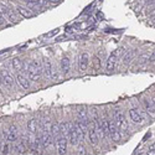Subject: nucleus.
<instances>
[{
  "label": "nucleus",
  "mask_w": 155,
  "mask_h": 155,
  "mask_svg": "<svg viewBox=\"0 0 155 155\" xmlns=\"http://www.w3.org/2000/svg\"><path fill=\"white\" fill-rule=\"evenodd\" d=\"M26 69H27V77H29L30 81H35V82H36V81L40 80L42 67H41L39 61L34 60V61L29 62L26 65Z\"/></svg>",
  "instance_id": "f257e3e1"
},
{
  "label": "nucleus",
  "mask_w": 155,
  "mask_h": 155,
  "mask_svg": "<svg viewBox=\"0 0 155 155\" xmlns=\"http://www.w3.org/2000/svg\"><path fill=\"white\" fill-rule=\"evenodd\" d=\"M0 15H1L5 20H9L12 24H15L19 21L18 14L14 10H11L9 6H6L5 4H1V3H0Z\"/></svg>",
  "instance_id": "f03ea898"
},
{
  "label": "nucleus",
  "mask_w": 155,
  "mask_h": 155,
  "mask_svg": "<svg viewBox=\"0 0 155 155\" xmlns=\"http://www.w3.org/2000/svg\"><path fill=\"white\" fill-rule=\"evenodd\" d=\"M3 137L6 142H16L19 140V130L16 125H11L8 129H4Z\"/></svg>",
  "instance_id": "7ed1b4c3"
},
{
  "label": "nucleus",
  "mask_w": 155,
  "mask_h": 155,
  "mask_svg": "<svg viewBox=\"0 0 155 155\" xmlns=\"http://www.w3.org/2000/svg\"><path fill=\"white\" fill-rule=\"evenodd\" d=\"M44 72H45V76L47 78H50V80L57 78V72H56V69L53 68L51 61L47 58H45V61H44Z\"/></svg>",
  "instance_id": "20e7f679"
},
{
  "label": "nucleus",
  "mask_w": 155,
  "mask_h": 155,
  "mask_svg": "<svg viewBox=\"0 0 155 155\" xmlns=\"http://www.w3.org/2000/svg\"><path fill=\"white\" fill-rule=\"evenodd\" d=\"M67 144H68V138L61 135L57 142H56V150H57L58 155H66L67 153Z\"/></svg>",
  "instance_id": "39448f33"
},
{
  "label": "nucleus",
  "mask_w": 155,
  "mask_h": 155,
  "mask_svg": "<svg viewBox=\"0 0 155 155\" xmlns=\"http://www.w3.org/2000/svg\"><path fill=\"white\" fill-rule=\"evenodd\" d=\"M114 122L118 126V129H122V130H126L128 129V123L125 122V117L122 113L121 110H117L116 112V116H114Z\"/></svg>",
  "instance_id": "423d86ee"
},
{
  "label": "nucleus",
  "mask_w": 155,
  "mask_h": 155,
  "mask_svg": "<svg viewBox=\"0 0 155 155\" xmlns=\"http://www.w3.org/2000/svg\"><path fill=\"white\" fill-rule=\"evenodd\" d=\"M68 142L72 145H77L81 140L78 137V133L76 130V125L75 123H69V133H68Z\"/></svg>",
  "instance_id": "0eeeda50"
},
{
  "label": "nucleus",
  "mask_w": 155,
  "mask_h": 155,
  "mask_svg": "<svg viewBox=\"0 0 155 155\" xmlns=\"http://www.w3.org/2000/svg\"><path fill=\"white\" fill-rule=\"evenodd\" d=\"M0 76H1V78H3V81H4L6 87H9V88L14 87V82H15V80L12 78V76L10 75V72L8 71V69L1 68V71H0Z\"/></svg>",
  "instance_id": "6e6552de"
},
{
  "label": "nucleus",
  "mask_w": 155,
  "mask_h": 155,
  "mask_svg": "<svg viewBox=\"0 0 155 155\" xmlns=\"http://www.w3.org/2000/svg\"><path fill=\"white\" fill-rule=\"evenodd\" d=\"M16 83L19 84V87L20 88H23V89H29L30 87V80H29V77H26L25 75L23 73H18L16 75Z\"/></svg>",
  "instance_id": "1a4fd4ad"
},
{
  "label": "nucleus",
  "mask_w": 155,
  "mask_h": 155,
  "mask_svg": "<svg viewBox=\"0 0 155 155\" xmlns=\"http://www.w3.org/2000/svg\"><path fill=\"white\" fill-rule=\"evenodd\" d=\"M18 12H19L23 18H25V19H30V18H34L35 15H36L35 10L30 9L27 5H26V6H18Z\"/></svg>",
  "instance_id": "9d476101"
},
{
  "label": "nucleus",
  "mask_w": 155,
  "mask_h": 155,
  "mask_svg": "<svg viewBox=\"0 0 155 155\" xmlns=\"http://www.w3.org/2000/svg\"><path fill=\"white\" fill-rule=\"evenodd\" d=\"M129 117H130V121L135 124H142L143 123V116L140 114V112L135 108H132L129 109Z\"/></svg>",
  "instance_id": "9b49d317"
},
{
  "label": "nucleus",
  "mask_w": 155,
  "mask_h": 155,
  "mask_svg": "<svg viewBox=\"0 0 155 155\" xmlns=\"http://www.w3.org/2000/svg\"><path fill=\"white\" fill-rule=\"evenodd\" d=\"M88 62H89V57L87 53H82L80 56V60H78V67H80V71L84 72L88 67Z\"/></svg>",
  "instance_id": "f8f14e48"
},
{
  "label": "nucleus",
  "mask_w": 155,
  "mask_h": 155,
  "mask_svg": "<svg viewBox=\"0 0 155 155\" xmlns=\"http://www.w3.org/2000/svg\"><path fill=\"white\" fill-rule=\"evenodd\" d=\"M53 137L51 135V133H47L45 132L44 134L41 135V145L44 146V148H48V146H51L52 143H53Z\"/></svg>",
  "instance_id": "ddd939ff"
},
{
  "label": "nucleus",
  "mask_w": 155,
  "mask_h": 155,
  "mask_svg": "<svg viewBox=\"0 0 155 155\" xmlns=\"http://www.w3.org/2000/svg\"><path fill=\"white\" fill-rule=\"evenodd\" d=\"M117 57H118V51L116 52H112L109 55V57L107 60V65H105V67H107L108 71H113L114 67H116V61H117Z\"/></svg>",
  "instance_id": "4468645a"
},
{
  "label": "nucleus",
  "mask_w": 155,
  "mask_h": 155,
  "mask_svg": "<svg viewBox=\"0 0 155 155\" xmlns=\"http://www.w3.org/2000/svg\"><path fill=\"white\" fill-rule=\"evenodd\" d=\"M143 105L145 108V112L150 117H155V105L151 101H148V99H143Z\"/></svg>",
  "instance_id": "2eb2a0df"
},
{
  "label": "nucleus",
  "mask_w": 155,
  "mask_h": 155,
  "mask_svg": "<svg viewBox=\"0 0 155 155\" xmlns=\"http://www.w3.org/2000/svg\"><path fill=\"white\" fill-rule=\"evenodd\" d=\"M88 139H89V143L92 145H96L98 143V140H99V135H98V133H97L94 126L88 129Z\"/></svg>",
  "instance_id": "dca6fc26"
},
{
  "label": "nucleus",
  "mask_w": 155,
  "mask_h": 155,
  "mask_svg": "<svg viewBox=\"0 0 155 155\" xmlns=\"http://www.w3.org/2000/svg\"><path fill=\"white\" fill-rule=\"evenodd\" d=\"M27 129H29V133H34V134H36V129H37V121L35 118L30 119L29 122H27Z\"/></svg>",
  "instance_id": "f3484780"
},
{
  "label": "nucleus",
  "mask_w": 155,
  "mask_h": 155,
  "mask_svg": "<svg viewBox=\"0 0 155 155\" xmlns=\"http://www.w3.org/2000/svg\"><path fill=\"white\" fill-rule=\"evenodd\" d=\"M61 69L63 73H68L69 72V60L67 57H63L61 60Z\"/></svg>",
  "instance_id": "a211bd4d"
},
{
  "label": "nucleus",
  "mask_w": 155,
  "mask_h": 155,
  "mask_svg": "<svg viewBox=\"0 0 155 155\" xmlns=\"http://www.w3.org/2000/svg\"><path fill=\"white\" fill-rule=\"evenodd\" d=\"M77 118L81 119V121H86L88 122V113H87V109H84V108H81L77 110Z\"/></svg>",
  "instance_id": "6ab92c4d"
},
{
  "label": "nucleus",
  "mask_w": 155,
  "mask_h": 155,
  "mask_svg": "<svg viewBox=\"0 0 155 155\" xmlns=\"http://www.w3.org/2000/svg\"><path fill=\"white\" fill-rule=\"evenodd\" d=\"M60 133L63 135L68 138V133H69V123H61L60 124Z\"/></svg>",
  "instance_id": "aec40b11"
},
{
  "label": "nucleus",
  "mask_w": 155,
  "mask_h": 155,
  "mask_svg": "<svg viewBox=\"0 0 155 155\" xmlns=\"http://www.w3.org/2000/svg\"><path fill=\"white\" fill-rule=\"evenodd\" d=\"M12 67H14V69H16L18 72H21L24 68V63L20 58H14L12 60Z\"/></svg>",
  "instance_id": "412c9836"
},
{
  "label": "nucleus",
  "mask_w": 155,
  "mask_h": 155,
  "mask_svg": "<svg viewBox=\"0 0 155 155\" xmlns=\"http://www.w3.org/2000/svg\"><path fill=\"white\" fill-rule=\"evenodd\" d=\"M50 133H51V135H52V137L58 135V134H60V124H58V123H53V124L51 125Z\"/></svg>",
  "instance_id": "4be33fe9"
},
{
  "label": "nucleus",
  "mask_w": 155,
  "mask_h": 155,
  "mask_svg": "<svg viewBox=\"0 0 155 155\" xmlns=\"http://www.w3.org/2000/svg\"><path fill=\"white\" fill-rule=\"evenodd\" d=\"M15 150H16V153H19V154H24V153H25V145H24L23 143L16 144V145H15Z\"/></svg>",
  "instance_id": "5701e85b"
},
{
  "label": "nucleus",
  "mask_w": 155,
  "mask_h": 155,
  "mask_svg": "<svg viewBox=\"0 0 155 155\" xmlns=\"http://www.w3.org/2000/svg\"><path fill=\"white\" fill-rule=\"evenodd\" d=\"M10 153V145L8 143H5L3 146H1V154L3 155H8Z\"/></svg>",
  "instance_id": "b1692460"
},
{
  "label": "nucleus",
  "mask_w": 155,
  "mask_h": 155,
  "mask_svg": "<svg viewBox=\"0 0 155 155\" xmlns=\"http://www.w3.org/2000/svg\"><path fill=\"white\" fill-rule=\"evenodd\" d=\"M132 57H133V52L129 51V52H126V55L123 57V61H124V62H129V61L132 60Z\"/></svg>",
  "instance_id": "393cba45"
},
{
  "label": "nucleus",
  "mask_w": 155,
  "mask_h": 155,
  "mask_svg": "<svg viewBox=\"0 0 155 155\" xmlns=\"http://www.w3.org/2000/svg\"><path fill=\"white\" fill-rule=\"evenodd\" d=\"M86 154V149L81 145V146H78V149H77V155H84Z\"/></svg>",
  "instance_id": "a878e982"
},
{
  "label": "nucleus",
  "mask_w": 155,
  "mask_h": 155,
  "mask_svg": "<svg viewBox=\"0 0 155 155\" xmlns=\"http://www.w3.org/2000/svg\"><path fill=\"white\" fill-rule=\"evenodd\" d=\"M94 67H96V69L99 68V58H98V57L94 58Z\"/></svg>",
  "instance_id": "bb28decb"
},
{
  "label": "nucleus",
  "mask_w": 155,
  "mask_h": 155,
  "mask_svg": "<svg viewBox=\"0 0 155 155\" xmlns=\"http://www.w3.org/2000/svg\"><path fill=\"white\" fill-rule=\"evenodd\" d=\"M57 32H58V30H53L52 32H48V34L46 35V36H47V37H51V36H53V35H56Z\"/></svg>",
  "instance_id": "cd10ccee"
},
{
  "label": "nucleus",
  "mask_w": 155,
  "mask_h": 155,
  "mask_svg": "<svg viewBox=\"0 0 155 155\" xmlns=\"http://www.w3.org/2000/svg\"><path fill=\"white\" fill-rule=\"evenodd\" d=\"M3 86H5V83H4V81H3V78H1V76H0V89L3 88Z\"/></svg>",
  "instance_id": "c85d7f7f"
},
{
  "label": "nucleus",
  "mask_w": 155,
  "mask_h": 155,
  "mask_svg": "<svg viewBox=\"0 0 155 155\" xmlns=\"http://www.w3.org/2000/svg\"><path fill=\"white\" fill-rule=\"evenodd\" d=\"M149 60H150L151 62H154V61H155V53H153V55L150 56V58H149Z\"/></svg>",
  "instance_id": "c756f323"
},
{
  "label": "nucleus",
  "mask_w": 155,
  "mask_h": 155,
  "mask_svg": "<svg viewBox=\"0 0 155 155\" xmlns=\"http://www.w3.org/2000/svg\"><path fill=\"white\" fill-rule=\"evenodd\" d=\"M47 1H48V3H53V4H55V3H60L61 0H47Z\"/></svg>",
  "instance_id": "7c9ffc66"
},
{
  "label": "nucleus",
  "mask_w": 155,
  "mask_h": 155,
  "mask_svg": "<svg viewBox=\"0 0 155 155\" xmlns=\"http://www.w3.org/2000/svg\"><path fill=\"white\" fill-rule=\"evenodd\" d=\"M151 102H153V103H154V105H155V97H154L153 99H151Z\"/></svg>",
  "instance_id": "2f4dec72"
},
{
  "label": "nucleus",
  "mask_w": 155,
  "mask_h": 155,
  "mask_svg": "<svg viewBox=\"0 0 155 155\" xmlns=\"http://www.w3.org/2000/svg\"><path fill=\"white\" fill-rule=\"evenodd\" d=\"M0 149H1V139H0Z\"/></svg>",
  "instance_id": "473e14b6"
}]
</instances>
